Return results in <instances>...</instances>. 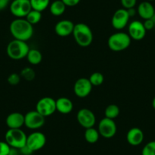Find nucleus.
<instances>
[{
    "label": "nucleus",
    "instance_id": "obj_3",
    "mask_svg": "<svg viewBox=\"0 0 155 155\" xmlns=\"http://www.w3.org/2000/svg\"><path fill=\"white\" fill-rule=\"evenodd\" d=\"M132 39L127 33L116 32L110 36L107 41L109 48L114 52H120L126 50L130 46Z\"/></svg>",
    "mask_w": 155,
    "mask_h": 155
},
{
    "label": "nucleus",
    "instance_id": "obj_28",
    "mask_svg": "<svg viewBox=\"0 0 155 155\" xmlns=\"http://www.w3.org/2000/svg\"><path fill=\"white\" fill-rule=\"evenodd\" d=\"M141 155H155V141H149L144 145Z\"/></svg>",
    "mask_w": 155,
    "mask_h": 155
},
{
    "label": "nucleus",
    "instance_id": "obj_8",
    "mask_svg": "<svg viewBox=\"0 0 155 155\" xmlns=\"http://www.w3.org/2000/svg\"><path fill=\"white\" fill-rule=\"evenodd\" d=\"M45 123V117L37 110H31L25 115V126L30 129H38Z\"/></svg>",
    "mask_w": 155,
    "mask_h": 155
},
{
    "label": "nucleus",
    "instance_id": "obj_33",
    "mask_svg": "<svg viewBox=\"0 0 155 155\" xmlns=\"http://www.w3.org/2000/svg\"><path fill=\"white\" fill-rule=\"evenodd\" d=\"M144 26L145 28L146 31H150L154 28V24H153L152 19H147V20H144Z\"/></svg>",
    "mask_w": 155,
    "mask_h": 155
},
{
    "label": "nucleus",
    "instance_id": "obj_22",
    "mask_svg": "<svg viewBox=\"0 0 155 155\" xmlns=\"http://www.w3.org/2000/svg\"><path fill=\"white\" fill-rule=\"evenodd\" d=\"M100 133L97 129H94V127L88 128L85 129L84 132V138L86 141L90 144H94L99 140Z\"/></svg>",
    "mask_w": 155,
    "mask_h": 155
},
{
    "label": "nucleus",
    "instance_id": "obj_38",
    "mask_svg": "<svg viewBox=\"0 0 155 155\" xmlns=\"http://www.w3.org/2000/svg\"><path fill=\"white\" fill-rule=\"evenodd\" d=\"M152 107H153V108L155 110V97L153 99V101H152Z\"/></svg>",
    "mask_w": 155,
    "mask_h": 155
},
{
    "label": "nucleus",
    "instance_id": "obj_27",
    "mask_svg": "<svg viewBox=\"0 0 155 155\" xmlns=\"http://www.w3.org/2000/svg\"><path fill=\"white\" fill-rule=\"evenodd\" d=\"M20 75L27 81H33L35 78L36 73L31 67H25L21 70Z\"/></svg>",
    "mask_w": 155,
    "mask_h": 155
},
{
    "label": "nucleus",
    "instance_id": "obj_37",
    "mask_svg": "<svg viewBox=\"0 0 155 155\" xmlns=\"http://www.w3.org/2000/svg\"><path fill=\"white\" fill-rule=\"evenodd\" d=\"M127 11H128V13H129V17H130V18L131 17H134V16L135 15V14H136V10H135L134 8L127 9Z\"/></svg>",
    "mask_w": 155,
    "mask_h": 155
},
{
    "label": "nucleus",
    "instance_id": "obj_30",
    "mask_svg": "<svg viewBox=\"0 0 155 155\" xmlns=\"http://www.w3.org/2000/svg\"><path fill=\"white\" fill-rule=\"evenodd\" d=\"M11 147L5 141H0V155H8Z\"/></svg>",
    "mask_w": 155,
    "mask_h": 155
},
{
    "label": "nucleus",
    "instance_id": "obj_19",
    "mask_svg": "<svg viewBox=\"0 0 155 155\" xmlns=\"http://www.w3.org/2000/svg\"><path fill=\"white\" fill-rule=\"evenodd\" d=\"M56 111L62 114H68L73 110V103L68 98L62 97L56 101Z\"/></svg>",
    "mask_w": 155,
    "mask_h": 155
},
{
    "label": "nucleus",
    "instance_id": "obj_17",
    "mask_svg": "<svg viewBox=\"0 0 155 155\" xmlns=\"http://www.w3.org/2000/svg\"><path fill=\"white\" fill-rule=\"evenodd\" d=\"M144 132L141 129L137 127L129 129L126 135V140L132 146H138L144 141Z\"/></svg>",
    "mask_w": 155,
    "mask_h": 155
},
{
    "label": "nucleus",
    "instance_id": "obj_4",
    "mask_svg": "<svg viewBox=\"0 0 155 155\" xmlns=\"http://www.w3.org/2000/svg\"><path fill=\"white\" fill-rule=\"evenodd\" d=\"M30 50V47L26 41L14 39L8 43L6 48V53L8 57L13 60H21L25 58Z\"/></svg>",
    "mask_w": 155,
    "mask_h": 155
},
{
    "label": "nucleus",
    "instance_id": "obj_16",
    "mask_svg": "<svg viewBox=\"0 0 155 155\" xmlns=\"http://www.w3.org/2000/svg\"><path fill=\"white\" fill-rule=\"evenodd\" d=\"M5 123L8 129H21L25 126V115L18 112L10 113L7 116Z\"/></svg>",
    "mask_w": 155,
    "mask_h": 155
},
{
    "label": "nucleus",
    "instance_id": "obj_5",
    "mask_svg": "<svg viewBox=\"0 0 155 155\" xmlns=\"http://www.w3.org/2000/svg\"><path fill=\"white\" fill-rule=\"evenodd\" d=\"M27 137L21 129H8L5 135V141L11 147L21 149L26 145Z\"/></svg>",
    "mask_w": 155,
    "mask_h": 155
},
{
    "label": "nucleus",
    "instance_id": "obj_12",
    "mask_svg": "<svg viewBox=\"0 0 155 155\" xmlns=\"http://www.w3.org/2000/svg\"><path fill=\"white\" fill-rule=\"evenodd\" d=\"M77 120L81 126L86 129L94 126L96 123V116L89 109L82 108L78 112Z\"/></svg>",
    "mask_w": 155,
    "mask_h": 155
},
{
    "label": "nucleus",
    "instance_id": "obj_18",
    "mask_svg": "<svg viewBox=\"0 0 155 155\" xmlns=\"http://www.w3.org/2000/svg\"><path fill=\"white\" fill-rule=\"evenodd\" d=\"M137 12H138L140 17L142 19H144V20L151 19L153 15L155 14L154 7L148 1L141 2L138 5Z\"/></svg>",
    "mask_w": 155,
    "mask_h": 155
},
{
    "label": "nucleus",
    "instance_id": "obj_21",
    "mask_svg": "<svg viewBox=\"0 0 155 155\" xmlns=\"http://www.w3.org/2000/svg\"><path fill=\"white\" fill-rule=\"evenodd\" d=\"M28 62L31 65H38L41 62L43 59L42 53L41 51L36 49H30L28 55L26 56Z\"/></svg>",
    "mask_w": 155,
    "mask_h": 155
},
{
    "label": "nucleus",
    "instance_id": "obj_7",
    "mask_svg": "<svg viewBox=\"0 0 155 155\" xmlns=\"http://www.w3.org/2000/svg\"><path fill=\"white\" fill-rule=\"evenodd\" d=\"M36 110L44 117L52 116L56 111V101L50 97H44L37 103Z\"/></svg>",
    "mask_w": 155,
    "mask_h": 155
},
{
    "label": "nucleus",
    "instance_id": "obj_25",
    "mask_svg": "<svg viewBox=\"0 0 155 155\" xmlns=\"http://www.w3.org/2000/svg\"><path fill=\"white\" fill-rule=\"evenodd\" d=\"M41 18H42V12L33 9L25 17V19L32 25L38 24L39 22L41 21Z\"/></svg>",
    "mask_w": 155,
    "mask_h": 155
},
{
    "label": "nucleus",
    "instance_id": "obj_24",
    "mask_svg": "<svg viewBox=\"0 0 155 155\" xmlns=\"http://www.w3.org/2000/svg\"><path fill=\"white\" fill-rule=\"evenodd\" d=\"M120 107L116 104H110V105L107 106V108L105 109V111H104L105 117L113 120L120 115Z\"/></svg>",
    "mask_w": 155,
    "mask_h": 155
},
{
    "label": "nucleus",
    "instance_id": "obj_36",
    "mask_svg": "<svg viewBox=\"0 0 155 155\" xmlns=\"http://www.w3.org/2000/svg\"><path fill=\"white\" fill-rule=\"evenodd\" d=\"M19 153H20V150H19V149L11 147V150H10V152L9 153H8V155H19Z\"/></svg>",
    "mask_w": 155,
    "mask_h": 155
},
{
    "label": "nucleus",
    "instance_id": "obj_40",
    "mask_svg": "<svg viewBox=\"0 0 155 155\" xmlns=\"http://www.w3.org/2000/svg\"><path fill=\"white\" fill-rule=\"evenodd\" d=\"M147 1H148V2H151V1H154V0H147Z\"/></svg>",
    "mask_w": 155,
    "mask_h": 155
},
{
    "label": "nucleus",
    "instance_id": "obj_35",
    "mask_svg": "<svg viewBox=\"0 0 155 155\" xmlns=\"http://www.w3.org/2000/svg\"><path fill=\"white\" fill-rule=\"evenodd\" d=\"M10 0H0V11H2L9 5Z\"/></svg>",
    "mask_w": 155,
    "mask_h": 155
},
{
    "label": "nucleus",
    "instance_id": "obj_39",
    "mask_svg": "<svg viewBox=\"0 0 155 155\" xmlns=\"http://www.w3.org/2000/svg\"><path fill=\"white\" fill-rule=\"evenodd\" d=\"M152 21H153V24H154V28H155V14L153 15V17H152Z\"/></svg>",
    "mask_w": 155,
    "mask_h": 155
},
{
    "label": "nucleus",
    "instance_id": "obj_2",
    "mask_svg": "<svg viewBox=\"0 0 155 155\" xmlns=\"http://www.w3.org/2000/svg\"><path fill=\"white\" fill-rule=\"evenodd\" d=\"M72 35L78 45L81 47H87L93 42V33L87 25L78 23L74 25Z\"/></svg>",
    "mask_w": 155,
    "mask_h": 155
},
{
    "label": "nucleus",
    "instance_id": "obj_26",
    "mask_svg": "<svg viewBox=\"0 0 155 155\" xmlns=\"http://www.w3.org/2000/svg\"><path fill=\"white\" fill-rule=\"evenodd\" d=\"M88 79L91 83L92 86H101L104 83V77L102 73L99 71H95L91 74Z\"/></svg>",
    "mask_w": 155,
    "mask_h": 155
},
{
    "label": "nucleus",
    "instance_id": "obj_31",
    "mask_svg": "<svg viewBox=\"0 0 155 155\" xmlns=\"http://www.w3.org/2000/svg\"><path fill=\"white\" fill-rule=\"evenodd\" d=\"M137 3V0H121V4L123 8L129 9L134 8Z\"/></svg>",
    "mask_w": 155,
    "mask_h": 155
},
{
    "label": "nucleus",
    "instance_id": "obj_15",
    "mask_svg": "<svg viewBox=\"0 0 155 155\" xmlns=\"http://www.w3.org/2000/svg\"><path fill=\"white\" fill-rule=\"evenodd\" d=\"M74 25L71 21H59L55 25V32L59 37H65L72 34Z\"/></svg>",
    "mask_w": 155,
    "mask_h": 155
},
{
    "label": "nucleus",
    "instance_id": "obj_32",
    "mask_svg": "<svg viewBox=\"0 0 155 155\" xmlns=\"http://www.w3.org/2000/svg\"><path fill=\"white\" fill-rule=\"evenodd\" d=\"M66 7H74L79 3L81 0H62Z\"/></svg>",
    "mask_w": 155,
    "mask_h": 155
},
{
    "label": "nucleus",
    "instance_id": "obj_6",
    "mask_svg": "<svg viewBox=\"0 0 155 155\" xmlns=\"http://www.w3.org/2000/svg\"><path fill=\"white\" fill-rule=\"evenodd\" d=\"M9 8L12 14L17 18H24L32 10L30 0H13Z\"/></svg>",
    "mask_w": 155,
    "mask_h": 155
},
{
    "label": "nucleus",
    "instance_id": "obj_34",
    "mask_svg": "<svg viewBox=\"0 0 155 155\" xmlns=\"http://www.w3.org/2000/svg\"><path fill=\"white\" fill-rule=\"evenodd\" d=\"M19 150H20V153H21V154L23 155H31V153H33L32 150H31L27 145L24 146L23 147L19 149Z\"/></svg>",
    "mask_w": 155,
    "mask_h": 155
},
{
    "label": "nucleus",
    "instance_id": "obj_1",
    "mask_svg": "<svg viewBox=\"0 0 155 155\" xmlns=\"http://www.w3.org/2000/svg\"><path fill=\"white\" fill-rule=\"evenodd\" d=\"M10 33L15 40L28 41L33 37L34 28L25 18H16L11 22Z\"/></svg>",
    "mask_w": 155,
    "mask_h": 155
},
{
    "label": "nucleus",
    "instance_id": "obj_10",
    "mask_svg": "<svg viewBox=\"0 0 155 155\" xmlns=\"http://www.w3.org/2000/svg\"><path fill=\"white\" fill-rule=\"evenodd\" d=\"M47 138L45 135L41 132H34L27 137L26 145L33 152L41 150L45 146Z\"/></svg>",
    "mask_w": 155,
    "mask_h": 155
},
{
    "label": "nucleus",
    "instance_id": "obj_13",
    "mask_svg": "<svg viewBox=\"0 0 155 155\" xmlns=\"http://www.w3.org/2000/svg\"><path fill=\"white\" fill-rule=\"evenodd\" d=\"M92 84L87 78H80L74 84V93L78 97H87L92 91Z\"/></svg>",
    "mask_w": 155,
    "mask_h": 155
},
{
    "label": "nucleus",
    "instance_id": "obj_29",
    "mask_svg": "<svg viewBox=\"0 0 155 155\" xmlns=\"http://www.w3.org/2000/svg\"><path fill=\"white\" fill-rule=\"evenodd\" d=\"M21 75L20 74H17V73H12L11 74H9V76L8 77V79H7V81H8V84H10V85H17V84H18L19 83H20L21 81Z\"/></svg>",
    "mask_w": 155,
    "mask_h": 155
},
{
    "label": "nucleus",
    "instance_id": "obj_20",
    "mask_svg": "<svg viewBox=\"0 0 155 155\" xmlns=\"http://www.w3.org/2000/svg\"><path fill=\"white\" fill-rule=\"evenodd\" d=\"M66 5L62 2V0H56L50 5V12L53 15L61 16L64 14Z\"/></svg>",
    "mask_w": 155,
    "mask_h": 155
},
{
    "label": "nucleus",
    "instance_id": "obj_23",
    "mask_svg": "<svg viewBox=\"0 0 155 155\" xmlns=\"http://www.w3.org/2000/svg\"><path fill=\"white\" fill-rule=\"evenodd\" d=\"M31 8L33 10L44 12L50 5V0H30Z\"/></svg>",
    "mask_w": 155,
    "mask_h": 155
},
{
    "label": "nucleus",
    "instance_id": "obj_14",
    "mask_svg": "<svg viewBox=\"0 0 155 155\" xmlns=\"http://www.w3.org/2000/svg\"><path fill=\"white\" fill-rule=\"evenodd\" d=\"M145 28L144 24L139 21H133L128 27V34L134 41H141L146 35Z\"/></svg>",
    "mask_w": 155,
    "mask_h": 155
},
{
    "label": "nucleus",
    "instance_id": "obj_9",
    "mask_svg": "<svg viewBox=\"0 0 155 155\" xmlns=\"http://www.w3.org/2000/svg\"><path fill=\"white\" fill-rule=\"evenodd\" d=\"M98 132L100 135L105 138H111L117 132V127L114 120L104 117L98 124Z\"/></svg>",
    "mask_w": 155,
    "mask_h": 155
},
{
    "label": "nucleus",
    "instance_id": "obj_11",
    "mask_svg": "<svg viewBox=\"0 0 155 155\" xmlns=\"http://www.w3.org/2000/svg\"><path fill=\"white\" fill-rule=\"evenodd\" d=\"M130 17L129 15L127 9L120 8L117 9L113 14L111 19V25L114 29L117 31H121L124 29L129 24Z\"/></svg>",
    "mask_w": 155,
    "mask_h": 155
}]
</instances>
